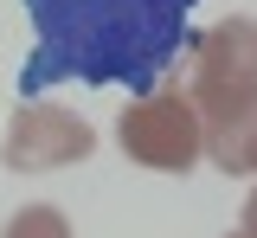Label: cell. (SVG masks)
<instances>
[{
	"label": "cell",
	"mask_w": 257,
	"mask_h": 238,
	"mask_svg": "<svg viewBox=\"0 0 257 238\" xmlns=\"http://www.w3.org/2000/svg\"><path fill=\"white\" fill-rule=\"evenodd\" d=\"M116 142L135 168L155 174H187L199 155H206V123H199V103H193L187 77H167L155 84L142 103H128L122 123H116Z\"/></svg>",
	"instance_id": "obj_3"
},
{
	"label": "cell",
	"mask_w": 257,
	"mask_h": 238,
	"mask_svg": "<svg viewBox=\"0 0 257 238\" xmlns=\"http://www.w3.org/2000/svg\"><path fill=\"white\" fill-rule=\"evenodd\" d=\"M0 238H71V219H64L58 206H20L0 225Z\"/></svg>",
	"instance_id": "obj_5"
},
{
	"label": "cell",
	"mask_w": 257,
	"mask_h": 238,
	"mask_svg": "<svg viewBox=\"0 0 257 238\" xmlns=\"http://www.w3.org/2000/svg\"><path fill=\"white\" fill-rule=\"evenodd\" d=\"M96 148V129L84 116H71L58 103H20L13 123H7V148L0 161L13 174H45V168H71Z\"/></svg>",
	"instance_id": "obj_4"
},
{
	"label": "cell",
	"mask_w": 257,
	"mask_h": 238,
	"mask_svg": "<svg viewBox=\"0 0 257 238\" xmlns=\"http://www.w3.org/2000/svg\"><path fill=\"white\" fill-rule=\"evenodd\" d=\"M187 90L206 123V155L225 174L257 168V20L231 13L187 39Z\"/></svg>",
	"instance_id": "obj_2"
},
{
	"label": "cell",
	"mask_w": 257,
	"mask_h": 238,
	"mask_svg": "<svg viewBox=\"0 0 257 238\" xmlns=\"http://www.w3.org/2000/svg\"><path fill=\"white\" fill-rule=\"evenodd\" d=\"M199 0H26L32 52L20 65V103L52 90L64 77L77 84H128L155 90L167 65L187 52V20Z\"/></svg>",
	"instance_id": "obj_1"
},
{
	"label": "cell",
	"mask_w": 257,
	"mask_h": 238,
	"mask_svg": "<svg viewBox=\"0 0 257 238\" xmlns=\"http://www.w3.org/2000/svg\"><path fill=\"white\" fill-rule=\"evenodd\" d=\"M244 232H257V187H251V200H244Z\"/></svg>",
	"instance_id": "obj_6"
},
{
	"label": "cell",
	"mask_w": 257,
	"mask_h": 238,
	"mask_svg": "<svg viewBox=\"0 0 257 238\" xmlns=\"http://www.w3.org/2000/svg\"><path fill=\"white\" fill-rule=\"evenodd\" d=\"M231 238H257V232H244V225H238V232H231Z\"/></svg>",
	"instance_id": "obj_7"
}]
</instances>
